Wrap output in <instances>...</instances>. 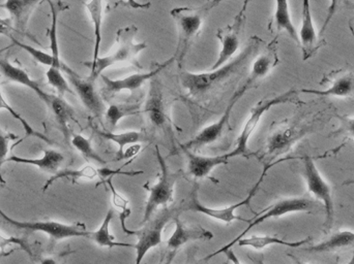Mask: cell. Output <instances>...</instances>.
Listing matches in <instances>:
<instances>
[{
  "instance_id": "4316f807",
  "label": "cell",
  "mask_w": 354,
  "mask_h": 264,
  "mask_svg": "<svg viewBox=\"0 0 354 264\" xmlns=\"http://www.w3.org/2000/svg\"><path fill=\"white\" fill-rule=\"evenodd\" d=\"M114 217L113 210H108L101 226L95 232H91L88 240L93 241L97 246L102 248L113 249L116 247L120 248H134V245L128 243L116 242L115 236H112L110 232L112 220Z\"/></svg>"
},
{
  "instance_id": "4dcf8cb0",
  "label": "cell",
  "mask_w": 354,
  "mask_h": 264,
  "mask_svg": "<svg viewBox=\"0 0 354 264\" xmlns=\"http://www.w3.org/2000/svg\"><path fill=\"white\" fill-rule=\"evenodd\" d=\"M95 132L102 137V139H106V141H112V143L118 145V158L116 160H120L122 157V154L124 152V148L128 145H136V143H141L143 141V139H145V134L140 132H136V130H130V132H122L120 133H115L112 132H106V130H97L95 128Z\"/></svg>"
},
{
  "instance_id": "7c38bea8",
  "label": "cell",
  "mask_w": 354,
  "mask_h": 264,
  "mask_svg": "<svg viewBox=\"0 0 354 264\" xmlns=\"http://www.w3.org/2000/svg\"><path fill=\"white\" fill-rule=\"evenodd\" d=\"M248 4H249V1H245L243 8L235 16L234 20L231 24L216 31V37L220 41L222 47H221V51L216 62L212 65V70H218L221 66L230 62L233 59V56L239 51L241 34H243L245 20H247L245 14H247Z\"/></svg>"
},
{
  "instance_id": "f35d334b",
  "label": "cell",
  "mask_w": 354,
  "mask_h": 264,
  "mask_svg": "<svg viewBox=\"0 0 354 264\" xmlns=\"http://www.w3.org/2000/svg\"><path fill=\"white\" fill-rule=\"evenodd\" d=\"M12 41H14L15 45H18L21 49L24 50L25 52L29 54L35 61L39 62V63L43 64V65L48 66V68H51L53 65L54 60L53 57H52L51 54L46 53V52L41 51V50L35 49L32 45H26V43H21V41H17L14 37H12Z\"/></svg>"
},
{
  "instance_id": "6da1fadb",
  "label": "cell",
  "mask_w": 354,
  "mask_h": 264,
  "mask_svg": "<svg viewBox=\"0 0 354 264\" xmlns=\"http://www.w3.org/2000/svg\"><path fill=\"white\" fill-rule=\"evenodd\" d=\"M262 41L258 37H252L245 50L236 58L221 66L218 70L205 72H181L179 77L183 90L195 99H202L210 93L222 88L233 77L241 74L251 60L256 57Z\"/></svg>"
},
{
  "instance_id": "74e56055",
  "label": "cell",
  "mask_w": 354,
  "mask_h": 264,
  "mask_svg": "<svg viewBox=\"0 0 354 264\" xmlns=\"http://www.w3.org/2000/svg\"><path fill=\"white\" fill-rule=\"evenodd\" d=\"M0 110H6V111H8V113L10 114V116H12L14 119L18 120V121L20 122L21 125L24 128L26 135H28V136L39 137L41 141L51 143V141H50V139H48L46 135L41 134V132H37V130H35V128L28 123V121H27L26 119H24V118H23L22 116H21L20 114L14 109V108L10 107V103H8V101H6V99H4L3 94H2L1 92V89H0Z\"/></svg>"
},
{
  "instance_id": "d6a6232c",
  "label": "cell",
  "mask_w": 354,
  "mask_h": 264,
  "mask_svg": "<svg viewBox=\"0 0 354 264\" xmlns=\"http://www.w3.org/2000/svg\"><path fill=\"white\" fill-rule=\"evenodd\" d=\"M142 111L140 103H122L111 105L106 109L105 119L110 128H114L124 118L139 115Z\"/></svg>"
},
{
  "instance_id": "f1b7e54d",
  "label": "cell",
  "mask_w": 354,
  "mask_h": 264,
  "mask_svg": "<svg viewBox=\"0 0 354 264\" xmlns=\"http://www.w3.org/2000/svg\"><path fill=\"white\" fill-rule=\"evenodd\" d=\"M48 108L55 117L56 122L59 125L60 130L64 133L66 139H70V128L68 124L74 119V110L73 108L64 101V97H58V95H50L49 101L47 103Z\"/></svg>"
},
{
  "instance_id": "bcb514c9",
  "label": "cell",
  "mask_w": 354,
  "mask_h": 264,
  "mask_svg": "<svg viewBox=\"0 0 354 264\" xmlns=\"http://www.w3.org/2000/svg\"><path fill=\"white\" fill-rule=\"evenodd\" d=\"M177 252H169V254L166 257V261H164L163 264H172L174 263V259H176Z\"/></svg>"
},
{
  "instance_id": "b9f144b4",
  "label": "cell",
  "mask_w": 354,
  "mask_h": 264,
  "mask_svg": "<svg viewBox=\"0 0 354 264\" xmlns=\"http://www.w3.org/2000/svg\"><path fill=\"white\" fill-rule=\"evenodd\" d=\"M10 137L6 133L2 132L0 128V170H1L2 164L8 160V143H10Z\"/></svg>"
},
{
  "instance_id": "d6986e66",
  "label": "cell",
  "mask_w": 354,
  "mask_h": 264,
  "mask_svg": "<svg viewBox=\"0 0 354 264\" xmlns=\"http://www.w3.org/2000/svg\"><path fill=\"white\" fill-rule=\"evenodd\" d=\"M181 151L187 158V172L195 180L207 178L214 168L229 162L226 154L218 156H202L185 150H181Z\"/></svg>"
},
{
  "instance_id": "83f0119b",
  "label": "cell",
  "mask_w": 354,
  "mask_h": 264,
  "mask_svg": "<svg viewBox=\"0 0 354 264\" xmlns=\"http://www.w3.org/2000/svg\"><path fill=\"white\" fill-rule=\"evenodd\" d=\"M310 242V238H303V240L290 241L282 240L272 236H252L250 238H243L236 243L241 247H249L254 250H263L270 246H283L287 248H301L304 245Z\"/></svg>"
},
{
  "instance_id": "ac0fdd59",
  "label": "cell",
  "mask_w": 354,
  "mask_h": 264,
  "mask_svg": "<svg viewBox=\"0 0 354 264\" xmlns=\"http://www.w3.org/2000/svg\"><path fill=\"white\" fill-rule=\"evenodd\" d=\"M174 220L176 222V230L167 242L170 252H177L183 245L189 242L212 241L214 238V234L210 230L200 226L187 225L185 222L181 221L178 215Z\"/></svg>"
},
{
  "instance_id": "f907efd6",
  "label": "cell",
  "mask_w": 354,
  "mask_h": 264,
  "mask_svg": "<svg viewBox=\"0 0 354 264\" xmlns=\"http://www.w3.org/2000/svg\"><path fill=\"white\" fill-rule=\"evenodd\" d=\"M346 264H354V253L353 256H351V261H349Z\"/></svg>"
},
{
  "instance_id": "ee69618b",
  "label": "cell",
  "mask_w": 354,
  "mask_h": 264,
  "mask_svg": "<svg viewBox=\"0 0 354 264\" xmlns=\"http://www.w3.org/2000/svg\"><path fill=\"white\" fill-rule=\"evenodd\" d=\"M141 145L140 143H136V145H132L129 147V149L124 150V154H122V159L120 160H127L130 159V158L136 157L138 155L139 152L141 151Z\"/></svg>"
},
{
  "instance_id": "e575fe53",
  "label": "cell",
  "mask_w": 354,
  "mask_h": 264,
  "mask_svg": "<svg viewBox=\"0 0 354 264\" xmlns=\"http://www.w3.org/2000/svg\"><path fill=\"white\" fill-rule=\"evenodd\" d=\"M71 143H72L73 147H74L87 161H93L102 166H106V164H107V162L103 159V157H101V156L97 154V152L95 151V148L93 147L91 139H87V137L83 136V135L81 134H73L72 139H71Z\"/></svg>"
},
{
  "instance_id": "8fae6325",
  "label": "cell",
  "mask_w": 354,
  "mask_h": 264,
  "mask_svg": "<svg viewBox=\"0 0 354 264\" xmlns=\"http://www.w3.org/2000/svg\"><path fill=\"white\" fill-rule=\"evenodd\" d=\"M304 161V180L309 193L317 201H322L326 211V226L330 230L334 222L335 205L333 199V189L330 183L324 178L316 166L313 158L305 156Z\"/></svg>"
},
{
  "instance_id": "30bf717a",
  "label": "cell",
  "mask_w": 354,
  "mask_h": 264,
  "mask_svg": "<svg viewBox=\"0 0 354 264\" xmlns=\"http://www.w3.org/2000/svg\"><path fill=\"white\" fill-rule=\"evenodd\" d=\"M0 216L2 219L15 226L19 230H29V232H43L47 234L52 241L59 242L72 238H89L91 232L86 230L84 223L66 224L57 221H18L8 217L1 209Z\"/></svg>"
},
{
  "instance_id": "603a6c76",
  "label": "cell",
  "mask_w": 354,
  "mask_h": 264,
  "mask_svg": "<svg viewBox=\"0 0 354 264\" xmlns=\"http://www.w3.org/2000/svg\"><path fill=\"white\" fill-rule=\"evenodd\" d=\"M6 161L35 166L43 172L54 174L59 172L60 166L64 161V156L56 150L48 149L44 150V155L41 158H25L14 155L8 157Z\"/></svg>"
},
{
  "instance_id": "7402d4cb",
  "label": "cell",
  "mask_w": 354,
  "mask_h": 264,
  "mask_svg": "<svg viewBox=\"0 0 354 264\" xmlns=\"http://www.w3.org/2000/svg\"><path fill=\"white\" fill-rule=\"evenodd\" d=\"M0 70H1L2 74H3V76L6 77L8 80L31 89V90L39 97V99H41L43 103H45V105H47L48 101H49L50 95L51 94L46 93L45 91L39 87V85L29 77V74H27L24 70L14 65V64L10 63V62L6 59H0Z\"/></svg>"
},
{
  "instance_id": "277c9868",
  "label": "cell",
  "mask_w": 354,
  "mask_h": 264,
  "mask_svg": "<svg viewBox=\"0 0 354 264\" xmlns=\"http://www.w3.org/2000/svg\"><path fill=\"white\" fill-rule=\"evenodd\" d=\"M156 156L160 166V174L155 184H147L143 186L149 191V199L145 205L142 224L149 222L160 207L166 209L168 205L174 201V189H176L177 181L181 176V172L179 170L178 172L171 170L158 145H156Z\"/></svg>"
},
{
  "instance_id": "8d00e7d4",
  "label": "cell",
  "mask_w": 354,
  "mask_h": 264,
  "mask_svg": "<svg viewBox=\"0 0 354 264\" xmlns=\"http://www.w3.org/2000/svg\"><path fill=\"white\" fill-rule=\"evenodd\" d=\"M46 77L49 85L57 91L58 97H64L66 94L75 95L74 91L71 88L60 68H49L46 72Z\"/></svg>"
},
{
  "instance_id": "1f68e13d",
  "label": "cell",
  "mask_w": 354,
  "mask_h": 264,
  "mask_svg": "<svg viewBox=\"0 0 354 264\" xmlns=\"http://www.w3.org/2000/svg\"><path fill=\"white\" fill-rule=\"evenodd\" d=\"M100 178V168L93 167L91 165L84 166L80 170H64L54 174L43 187L44 192L48 190L54 183L60 179H70L73 182L78 180H95V178Z\"/></svg>"
},
{
  "instance_id": "5b68a950",
  "label": "cell",
  "mask_w": 354,
  "mask_h": 264,
  "mask_svg": "<svg viewBox=\"0 0 354 264\" xmlns=\"http://www.w3.org/2000/svg\"><path fill=\"white\" fill-rule=\"evenodd\" d=\"M312 132L313 128L309 123L301 121L284 122L268 135L260 160L263 162L264 166L272 167L274 160L288 153L295 143Z\"/></svg>"
},
{
  "instance_id": "4fadbf2b",
  "label": "cell",
  "mask_w": 354,
  "mask_h": 264,
  "mask_svg": "<svg viewBox=\"0 0 354 264\" xmlns=\"http://www.w3.org/2000/svg\"><path fill=\"white\" fill-rule=\"evenodd\" d=\"M143 113L153 128L166 133L172 132V121L169 108L166 103L163 86L159 77L151 81L149 94L145 101Z\"/></svg>"
},
{
  "instance_id": "2e32d148",
  "label": "cell",
  "mask_w": 354,
  "mask_h": 264,
  "mask_svg": "<svg viewBox=\"0 0 354 264\" xmlns=\"http://www.w3.org/2000/svg\"><path fill=\"white\" fill-rule=\"evenodd\" d=\"M278 64V39H274L266 45V49L260 53V55L254 58L251 72L245 83L237 89L236 92L243 97L256 83L268 76Z\"/></svg>"
},
{
  "instance_id": "52a82bcc",
  "label": "cell",
  "mask_w": 354,
  "mask_h": 264,
  "mask_svg": "<svg viewBox=\"0 0 354 264\" xmlns=\"http://www.w3.org/2000/svg\"><path fill=\"white\" fill-rule=\"evenodd\" d=\"M314 205H315V203L310 199H306V197H288V199H280L268 209L264 210L261 213L258 214L257 217L252 219L245 232H241L236 238L231 241L229 244L225 245L224 247L218 249L216 252L204 257L203 261H208L209 259L214 258V256L222 254L223 251L232 248L250 230H253L254 227L260 225V224L264 223L268 220L277 219V218L283 217V216L289 215V214L305 213V212L309 213L313 210Z\"/></svg>"
},
{
  "instance_id": "c3c4849f",
  "label": "cell",
  "mask_w": 354,
  "mask_h": 264,
  "mask_svg": "<svg viewBox=\"0 0 354 264\" xmlns=\"http://www.w3.org/2000/svg\"><path fill=\"white\" fill-rule=\"evenodd\" d=\"M343 185H344V186H354V179H349V180L344 181Z\"/></svg>"
},
{
  "instance_id": "ab89813d",
  "label": "cell",
  "mask_w": 354,
  "mask_h": 264,
  "mask_svg": "<svg viewBox=\"0 0 354 264\" xmlns=\"http://www.w3.org/2000/svg\"><path fill=\"white\" fill-rule=\"evenodd\" d=\"M12 245H17L22 250H24L29 256L32 257V251H31L28 243L24 238H16V236H4L0 234V250L3 251L4 249L12 246Z\"/></svg>"
},
{
  "instance_id": "681fc988",
  "label": "cell",
  "mask_w": 354,
  "mask_h": 264,
  "mask_svg": "<svg viewBox=\"0 0 354 264\" xmlns=\"http://www.w3.org/2000/svg\"><path fill=\"white\" fill-rule=\"evenodd\" d=\"M204 263H205V261H203V259H202V261H193V263H189V264H203Z\"/></svg>"
},
{
  "instance_id": "7dc6e473",
  "label": "cell",
  "mask_w": 354,
  "mask_h": 264,
  "mask_svg": "<svg viewBox=\"0 0 354 264\" xmlns=\"http://www.w3.org/2000/svg\"><path fill=\"white\" fill-rule=\"evenodd\" d=\"M39 264H58L55 259L52 257H46V258L41 259Z\"/></svg>"
},
{
  "instance_id": "816d5d0a",
  "label": "cell",
  "mask_w": 354,
  "mask_h": 264,
  "mask_svg": "<svg viewBox=\"0 0 354 264\" xmlns=\"http://www.w3.org/2000/svg\"><path fill=\"white\" fill-rule=\"evenodd\" d=\"M256 264H264V263L262 261H256Z\"/></svg>"
},
{
  "instance_id": "7a4b0ae2",
  "label": "cell",
  "mask_w": 354,
  "mask_h": 264,
  "mask_svg": "<svg viewBox=\"0 0 354 264\" xmlns=\"http://www.w3.org/2000/svg\"><path fill=\"white\" fill-rule=\"evenodd\" d=\"M138 28L135 25L122 27L116 32L115 45L109 55L105 57H100L97 61L85 62V65L91 68V74L88 79L95 82L104 72L111 66L120 63H130L138 68H142L138 60L139 54L147 49V43L135 41Z\"/></svg>"
},
{
  "instance_id": "8992f818",
  "label": "cell",
  "mask_w": 354,
  "mask_h": 264,
  "mask_svg": "<svg viewBox=\"0 0 354 264\" xmlns=\"http://www.w3.org/2000/svg\"><path fill=\"white\" fill-rule=\"evenodd\" d=\"M270 168V167H268V166H263V170H262L259 180L254 185L253 188L251 189L247 197L243 199V201L233 203V205L223 207V209H214V207H206V205H204L203 203L200 201L199 196H198L199 187H198V185H194L193 189H192L191 192L187 195L185 203L179 207V211H187L193 212V213L202 214V215L207 216V217L212 218V219L224 222L225 224H231L233 221H243L245 222V223H250L251 220L245 219V218L237 215L236 211L239 207H250L252 199H253V197L255 196L256 193H257L258 189H259L260 185H261L263 179L266 178V174H268Z\"/></svg>"
},
{
  "instance_id": "7bdbcfd3",
  "label": "cell",
  "mask_w": 354,
  "mask_h": 264,
  "mask_svg": "<svg viewBox=\"0 0 354 264\" xmlns=\"http://www.w3.org/2000/svg\"><path fill=\"white\" fill-rule=\"evenodd\" d=\"M12 31H15V28L10 18H0V35L12 39Z\"/></svg>"
},
{
  "instance_id": "3957f363",
  "label": "cell",
  "mask_w": 354,
  "mask_h": 264,
  "mask_svg": "<svg viewBox=\"0 0 354 264\" xmlns=\"http://www.w3.org/2000/svg\"><path fill=\"white\" fill-rule=\"evenodd\" d=\"M220 1H207L199 6H180L170 12L176 25L177 45L172 57L181 63L194 41L201 32L204 21Z\"/></svg>"
},
{
  "instance_id": "d4e9b609",
  "label": "cell",
  "mask_w": 354,
  "mask_h": 264,
  "mask_svg": "<svg viewBox=\"0 0 354 264\" xmlns=\"http://www.w3.org/2000/svg\"><path fill=\"white\" fill-rule=\"evenodd\" d=\"M354 247V230H340L326 241L306 248L307 252L330 253Z\"/></svg>"
},
{
  "instance_id": "5bb4252c",
  "label": "cell",
  "mask_w": 354,
  "mask_h": 264,
  "mask_svg": "<svg viewBox=\"0 0 354 264\" xmlns=\"http://www.w3.org/2000/svg\"><path fill=\"white\" fill-rule=\"evenodd\" d=\"M241 95L234 93L232 97H231L224 113L221 116L220 119L210 124V125L206 126L203 130H200L199 133L196 136H194L193 139H189L187 143H181L180 150L197 153L201 148L216 143L222 137V135L224 134L225 130H227L229 124H230L231 113H232L233 109H234L236 103L241 101Z\"/></svg>"
},
{
  "instance_id": "836d02e7",
  "label": "cell",
  "mask_w": 354,
  "mask_h": 264,
  "mask_svg": "<svg viewBox=\"0 0 354 264\" xmlns=\"http://www.w3.org/2000/svg\"><path fill=\"white\" fill-rule=\"evenodd\" d=\"M51 6V26L48 29V39L50 41V50L51 55L53 57L54 63L51 68H60L62 70V62L60 60L59 43H58L57 37V17L59 14V8L55 6L53 2H49Z\"/></svg>"
},
{
  "instance_id": "9c48e42d",
  "label": "cell",
  "mask_w": 354,
  "mask_h": 264,
  "mask_svg": "<svg viewBox=\"0 0 354 264\" xmlns=\"http://www.w3.org/2000/svg\"><path fill=\"white\" fill-rule=\"evenodd\" d=\"M180 213L176 207L163 209L161 214L156 218H151L149 222L143 224L142 227L137 232H133V236H136L137 244L134 245L135 264L142 263L143 259L151 249L156 248L163 242V230L170 220L174 219Z\"/></svg>"
},
{
  "instance_id": "cb8c5ba5",
  "label": "cell",
  "mask_w": 354,
  "mask_h": 264,
  "mask_svg": "<svg viewBox=\"0 0 354 264\" xmlns=\"http://www.w3.org/2000/svg\"><path fill=\"white\" fill-rule=\"evenodd\" d=\"M301 92L306 94L315 95L319 97H337L345 99L351 97L354 93V76L344 74L333 81L332 85L324 90L316 89H301Z\"/></svg>"
},
{
  "instance_id": "484cf974",
  "label": "cell",
  "mask_w": 354,
  "mask_h": 264,
  "mask_svg": "<svg viewBox=\"0 0 354 264\" xmlns=\"http://www.w3.org/2000/svg\"><path fill=\"white\" fill-rule=\"evenodd\" d=\"M85 8L88 12L91 22L93 25V54L91 63L100 58V51L102 45V28H103L104 12H105V2L100 0L84 2Z\"/></svg>"
},
{
  "instance_id": "60d3db41",
  "label": "cell",
  "mask_w": 354,
  "mask_h": 264,
  "mask_svg": "<svg viewBox=\"0 0 354 264\" xmlns=\"http://www.w3.org/2000/svg\"><path fill=\"white\" fill-rule=\"evenodd\" d=\"M339 128L338 132L348 135L354 139V117L353 116L337 115Z\"/></svg>"
},
{
  "instance_id": "9a60e30c",
  "label": "cell",
  "mask_w": 354,
  "mask_h": 264,
  "mask_svg": "<svg viewBox=\"0 0 354 264\" xmlns=\"http://www.w3.org/2000/svg\"><path fill=\"white\" fill-rule=\"evenodd\" d=\"M62 70L68 77V81L74 88L75 94L78 95L85 109L88 110L95 117L103 116L105 114L106 108L103 99L95 89V82L89 80L88 78L84 79L79 76L66 64L62 63Z\"/></svg>"
},
{
  "instance_id": "ba28073f",
  "label": "cell",
  "mask_w": 354,
  "mask_h": 264,
  "mask_svg": "<svg viewBox=\"0 0 354 264\" xmlns=\"http://www.w3.org/2000/svg\"><path fill=\"white\" fill-rule=\"evenodd\" d=\"M297 93V90L290 89V90L286 91V92L282 93V94L258 101V103L252 108L251 112H250L249 117H248L243 130H241L239 137H237L234 149L229 152V153H226L228 159L239 157V156L247 155L250 139H251L252 135H253L254 132L257 130L262 117H263L270 109H272V108L293 101V99H295Z\"/></svg>"
},
{
  "instance_id": "f6af8a7d",
  "label": "cell",
  "mask_w": 354,
  "mask_h": 264,
  "mask_svg": "<svg viewBox=\"0 0 354 264\" xmlns=\"http://www.w3.org/2000/svg\"><path fill=\"white\" fill-rule=\"evenodd\" d=\"M222 254H225L226 258L228 259V261H230V263L232 264H243L241 263V261H239L237 255L235 254L234 251L232 250V248L228 249V250L223 251Z\"/></svg>"
},
{
  "instance_id": "f546056e",
  "label": "cell",
  "mask_w": 354,
  "mask_h": 264,
  "mask_svg": "<svg viewBox=\"0 0 354 264\" xmlns=\"http://www.w3.org/2000/svg\"><path fill=\"white\" fill-rule=\"evenodd\" d=\"M274 4H276V8H274V21H272L274 28L278 32L287 33V35L297 45H299V32L293 24L292 19H291L289 2L279 0Z\"/></svg>"
},
{
  "instance_id": "44dd1931",
  "label": "cell",
  "mask_w": 354,
  "mask_h": 264,
  "mask_svg": "<svg viewBox=\"0 0 354 264\" xmlns=\"http://www.w3.org/2000/svg\"><path fill=\"white\" fill-rule=\"evenodd\" d=\"M41 3L39 0H8L0 4V8L10 12L15 31L25 34L31 14Z\"/></svg>"
},
{
  "instance_id": "d590c367",
  "label": "cell",
  "mask_w": 354,
  "mask_h": 264,
  "mask_svg": "<svg viewBox=\"0 0 354 264\" xmlns=\"http://www.w3.org/2000/svg\"><path fill=\"white\" fill-rule=\"evenodd\" d=\"M105 184L107 185L109 188L110 192H111V201L113 207L120 212V219L122 221V230H124V234H129V236H133V232L129 230L126 227V220L130 217L131 210L129 207V201L126 197L122 196L115 187L112 184V179L106 181Z\"/></svg>"
},
{
  "instance_id": "ffe728a7",
  "label": "cell",
  "mask_w": 354,
  "mask_h": 264,
  "mask_svg": "<svg viewBox=\"0 0 354 264\" xmlns=\"http://www.w3.org/2000/svg\"><path fill=\"white\" fill-rule=\"evenodd\" d=\"M299 47L303 51L304 60L313 56L318 48V34L312 16L311 4L309 1L303 2L301 10V26L299 31Z\"/></svg>"
},
{
  "instance_id": "e0dca14e",
  "label": "cell",
  "mask_w": 354,
  "mask_h": 264,
  "mask_svg": "<svg viewBox=\"0 0 354 264\" xmlns=\"http://www.w3.org/2000/svg\"><path fill=\"white\" fill-rule=\"evenodd\" d=\"M174 61V58L171 57L164 63L158 64L153 70H151L149 72L131 74V76L126 77V78L114 80V79H110L109 77L102 74L101 79L104 85H105V90L107 91L108 94H118V93L124 92V91L130 93L136 92L143 85H145V83L151 82L153 78L159 76L160 72L165 70Z\"/></svg>"
}]
</instances>
